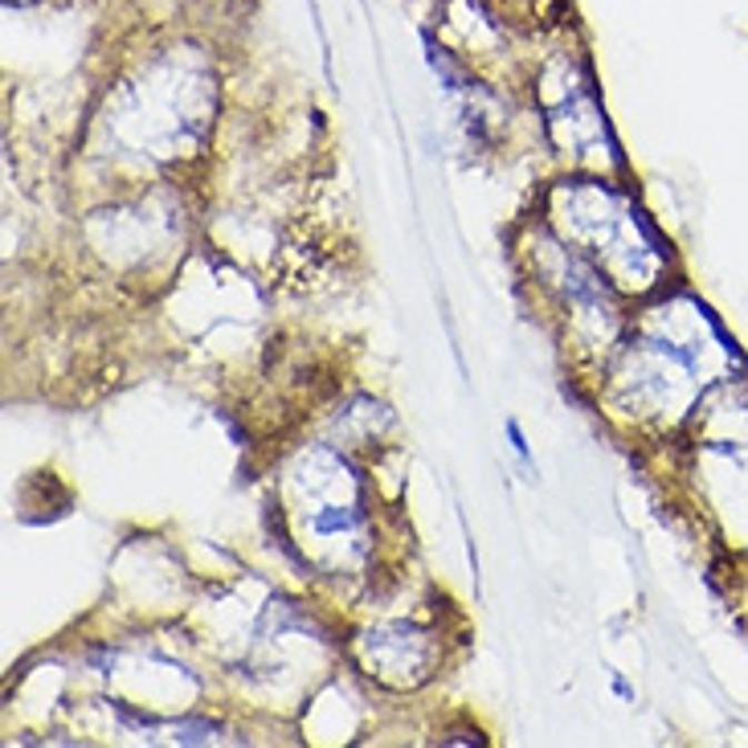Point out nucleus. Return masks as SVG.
Here are the masks:
<instances>
[]
</instances>
